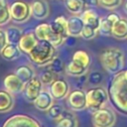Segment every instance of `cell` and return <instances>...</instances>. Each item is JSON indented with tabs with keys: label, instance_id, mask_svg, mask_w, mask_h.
I'll return each mask as SVG.
<instances>
[{
	"label": "cell",
	"instance_id": "cell-28",
	"mask_svg": "<svg viewBox=\"0 0 127 127\" xmlns=\"http://www.w3.org/2000/svg\"><path fill=\"white\" fill-rule=\"evenodd\" d=\"M11 20L9 5L6 0H0V26L8 24Z\"/></svg>",
	"mask_w": 127,
	"mask_h": 127
},
{
	"label": "cell",
	"instance_id": "cell-30",
	"mask_svg": "<svg viewBox=\"0 0 127 127\" xmlns=\"http://www.w3.org/2000/svg\"><path fill=\"white\" fill-rule=\"evenodd\" d=\"M40 79H41L43 85H51L57 79V73H55L53 70H51L49 68L41 73Z\"/></svg>",
	"mask_w": 127,
	"mask_h": 127
},
{
	"label": "cell",
	"instance_id": "cell-29",
	"mask_svg": "<svg viewBox=\"0 0 127 127\" xmlns=\"http://www.w3.org/2000/svg\"><path fill=\"white\" fill-rule=\"evenodd\" d=\"M64 107L62 106V105H60V104H53L49 109H48V116L52 119V120H55V121H58V120H60L62 117H63V115H64Z\"/></svg>",
	"mask_w": 127,
	"mask_h": 127
},
{
	"label": "cell",
	"instance_id": "cell-36",
	"mask_svg": "<svg viewBox=\"0 0 127 127\" xmlns=\"http://www.w3.org/2000/svg\"><path fill=\"white\" fill-rule=\"evenodd\" d=\"M106 18H107V19H108L110 22H112V23L114 24V23H115V22H116V21H117V20L120 18V16H119L117 13L111 12V13H109V14L106 16Z\"/></svg>",
	"mask_w": 127,
	"mask_h": 127
},
{
	"label": "cell",
	"instance_id": "cell-10",
	"mask_svg": "<svg viewBox=\"0 0 127 127\" xmlns=\"http://www.w3.org/2000/svg\"><path fill=\"white\" fill-rule=\"evenodd\" d=\"M67 104L72 111H82L86 109V92L82 89L72 90L67 95Z\"/></svg>",
	"mask_w": 127,
	"mask_h": 127
},
{
	"label": "cell",
	"instance_id": "cell-14",
	"mask_svg": "<svg viewBox=\"0 0 127 127\" xmlns=\"http://www.w3.org/2000/svg\"><path fill=\"white\" fill-rule=\"evenodd\" d=\"M31 5L32 16L37 20H44L50 14V6L46 0H33Z\"/></svg>",
	"mask_w": 127,
	"mask_h": 127
},
{
	"label": "cell",
	"instance_id": "cell-22",
	"mask_svg": "<svg viewBox=\"0 0 127 127\" xmlns=\"http://www.w3.org/2000/svg\"><path fill=\"white\" fill-rule=\"evenodd\" d=\"M14 106L13 94L6 89L0 90V113L9 112Z\"/></svg>",
	"mask_w": 127,
	"mask_h": 127
},
{
	"label": "cell",
	"instance_id": "cell-15",
	"mask_svg": "<svg viewBox=\"0 0 127 127\" xmlns=\"http://www.w3.org/2000/svg\"><path fill=\"white\" fill-rule=\"evenodd\" d=\"M84 22L78 15H72L67 18V35L70 37H80Z\"/></svg>",
	"mask_w": 127,
	"mask_h": 127
},
{
	"label": "cell",
	"instance_id": "cell-34",
	"mask_svg": "<svg viewBox=\"0 0 127 127\" xmlns=\"http://www.w3.org/2000/svg\"><path fill=\"white\" fill-rule=\"evenodd\" d=\"M121 2H122V0H99V4L102 7L109 9V10L117 8L121 4Z\"/></svg>",
	"mask_w": 127,
	"mask_h": 127
},
{
	"label": "cell",
	"instance_id": "cell-23",
	"mask_svg": "<svg viewBox=\"0 0 127 127\" xmlns=\"http://www.w3.org/2000/svg\"><path fill=\"white\" fill-rule=\"evenodd\" d=\"M52 29L54 32L67 38V18H65L64 16H59L56 19H54V21L52 23H50Z\"/></svg>",
	"mask_w": 127,
	"mask_h": 127
},
{
	"label": "cell",
	"instance_id": "cell-3",
	"mask_svg": "<svg viewBox=\"0 0 127 127\" xmlns=\"http://www.w3.org/2000/svg\"><path fill=\"white\" fill-rule=\"evenodd\" d=\"M32 63L39 66L48 65L57 56V48L50 42L39 40L35 48L28 54Z\"/></svg>",
	"mask_w": 127,
	"mask_h": 127
},
{
	"label": "cell",
	"instance_id": "cell-6",
	"mask_svg": "<svg viewBox=\"0 0 127 127\" xmlns=\"http://www.w3.org/2000/svg\"><path fill=\"white\" fill-rule=\"evenodd\" d=\"M34 33H35L36 37L38 38V40L48 41L52 45H54L56 48L62 46L66 39L65 37L54 32L51 25L48 23H41L38 26H36Z\"/></svg>",
	"mask_w": 127,
	"mask_h": 127
},
{
	"label": "cell",
	"instance_id": "cell-25",
	"mask_svg": "<svg viewBox=\"0 0 127 127\" xmlns=\"http://www.w3.org/2000/svg\"><path fill=\"white\" fill-rule=\"evenodd\" d=\"M6 33V38H7V42L9 44H16L18 45V43L20 42V39L23 36V31L22 29H20L19 27L16 26H10L5 30Z\"/></svg>",
	"mask_w": 127,
	"mask_h": 127
},
{
	"label": "cell",
	"instance_id": "cell-7",
	"mask_svg": "<svg viewBox=\"0 0 127 127\" xmlns=\"http://www.w3.org/2000/svg\"><path fill=\"white\" fill-rule=\"evenodd\" d=\"M9 10L11 15V20H13L15 23H19V24L25 23L32 16L31 5L22 0L14 1L9 6Z\"/></svg>",
	"mask_w": 127,
	"mask_h": 127
},
{
	"label": "cell",
	"instance_id": "cell-16",
	"mask_svg": "<svg viewBox=\"0 0 127 127\" xmlns=\"http://www.w3.org/2000/svg\"><path fill=\"white\" fill-rule=\"evenodd\" d=\"M38 38L36 37L34 32H26L23 34L22 38L20 39V42L18 43V46L22 53L28 55L37 45Z\"/></svg>",
	"mask_w": 127,
	"mask_h": 127
},
{
	"label": "cell",
	"instance_id": "cell-2",
	"mask_svg": "<svg viewBox=\"0 0 127 127\" xmlns=\"http://www.w3.org/2000/svg\"><path fill=\"white\" fill-rule=\"evenodd\" d=\"M100 63L103 69L111 75H114L125 66V56L120 49L107 48L100 54Z\"/></svg>",
	"mask_w": 127,
	"mask_h": 127
},
{
	"label": "cell",
	"instance_id": "cell-12",
	"mask_svg": "<svg viewBox=\"0 0 127 127\" xmlns=\"http://www.w3.org/2000/svg\"><path fill=\"white\" fill-rule=\"evenodd\" d=\"M50 93L52 94L53 98L56 100H62L67 97L69 93V85L66 80L57 78L51 85L49 89Z\"/></svg>",
	"mask_w": 127,
	"mask_h": 127
},
{
	"label": "cell",
	"instance_id": "cell-31",
	"mask_svg": "<svg viewBox=\"0 0 127 127\" xmlns=\"http://www.w3.org/2000/svg\"><path fill=\"white\" fill-rule=\"evenodd\" d=\"M48 66H49V68H50L51 70H53V71H54L55 73H57V74L62 73V72L64 70V68H65L64 62H63L59 57H56V58L48 64Z\"/></svg>",
	"mask_w": 127,
	"mask_h": 127
},
{
	"label": "cell",
	"instance_id": "cell-24",
	"mask_svg": "<svg viewBox=\"0 0 127 127\" xmlns=\"http://www.w3.org/2000/svg\"><path fill=\"white\" fill-rule=\"evenodd\" d=\"M78 121L76 116L70 111H64L63 117L57 121V127H77Z\"/></svg>",
	"mask_w": 127,
	"mask_h": 127
},
{
	"label": "cell",
	"instance_id": "cell-17",
	"mask_svg": "<svg viewBox=\"0 0 127 127\" xmlns=\"http://www.w3.org/2000/svg\"><path fill=\"white\" fill-rule=\"evenodd\" d=\"M33 103L38 110L48 111V109L54 104V98L50 93V91L42 90Z\"/></svg>",
	"mask_w": 127,
	"mask_h": 127
},
{
	"label": "cell",
	"instance_id": "cell-38",
	"mask_svg": "<svg viewBox=\"0 0 127 127\" xmlns=\"http://www.w3.org/2000/svg\"><path fill=\"white\" fill-rule=\"evenodd\" d=\"M124 11H125V13L127 14V0H126L125 3H124Z\"/></svg>",
	"mask_w": 127,
	"mask_h": 127
},
{
	"label": "cell",
	"instance_id": "cell-11",
	"mask_svg": "<svg viewBox=\"0 0 127 127\" xmlns=\"http://www.w3.org/2000/svg\"><path fill=\"white\" fill-rule=\"evenodd\" d=\"M42 90H43V83L40 77H37L35 75L32 79H30L28 82L25 83V87L23 90L24 97L26 100L33 103Z\"/></svg>",
	"mask_w": 127,
	"mask_h": 127
},
{
	"label": "cell",
	"instance_id": "cell-26",
	"mask_svg": "<svg viewBox=\"0 0 127 127\" xmlns=\"http://www.w3.org/2000/svg\"><path fill=\"white\" fill-rule=\"evenodd\" d=\"M15 73L26 83L35 76L34 68L29 64H22L15 69Z\"/></svg>",
	"mask_w": 127,
	"mask_h": 127
},
{
	"label": "cell",
	"instance_id": "cell-35",
	"mask_svg": "<svg viewBox=\"0 0 127 127\" xmlns=\"http://www.w3.org/2000/svg\"><path fill=\"white\" fill-rule=\"evenodd\" d=\"M8 44L7 42V38H6V33L5 30L0 29V53L3 50V48Z\"/></svg>",
	"mask_w": 127,
	"mask_h": 127
},
{
	"label": "cell",
	"instance_id": "cell-19",
	"mask_svg": "<svg viewBox=\"0 0 127 127\" xmlns=\"http://www.w3.org/2000/svg\"><path fill=\"white\" fill-rule=\"evenodd\" d=\"M79 16L81 17L82 21L84 22V25L91 26V27H93V28H95V29L98 30L100 17L96 13L95 10H93L91 8H86Z\"/></svg>",
	"mask_w": 127,
	"mask_h": 127
},
{
	"label": "cell",
	"instance_id": "cell-27",
	"mask_svg": "<svg viewBox=\"0 0 127 127\" xmlns=\"http://www.w3.org/2000/svg\"><path fill=\"white\" fill-rule=\"evenodd\" d=\"M112 26L113 23L110 22L106 17H100L99 26H98V33L105 37L112 36Z\"/></svg>",
	"mask_w": 127,
	"mask_h": 127
},
{
	"label": "cell",
	"instance_id": "cell-33",
	"mask_svg": "<svg viewBox=\"0 0 127 127\" xmlns=\"http://www.w3.org/2000/svg\"><path fill=\"white\" fill-rule=\"evenodd\" d=\"M102 78H103V75L100 71H91L89 74H88V77H87V80L88 82L91 84V85H98L101 81H102Z\"/></svg>",
	"mask_w": 127,
	"mask_h": 127
},
{
	"label": "cell",
	"instance_id": "cell-18",
	"mask_svg": "<svg viewBox=\"0 0 127 127\" xmlns=\"http://www.w3.org/2000/svg\"><path fill=\"white\" fill-rule=\"evenodd\" d=\"M112 37L117 40L127 39V18L120 17L112 26Z\"/></svg>",
	"mask_w": 127,
	"mask_h": 127
},
{
	"label": "cell",
	"instance_id": "cell-8",
	"mask_svg": "<svg viewBox=\"0 0 127 127\" xmlns=\"http://www.w3.org/2000/svg\"><path fill=\"white\" fill-rule=\"evenodd\" d=\"M91 121L94 127H113L116 122V115L110 108L102 107L92 112Z\"/></svg>",
	"mask_w": 127,
	"mask_h": 127
},
{
	"label": "cell",
	"instance_id": "cell-20",
	"mask_svg": "<svg viewBox=\"0 0 127 127\" xmlns=\"http://www.w3.org/2000/svg\"><path fill=\"white\" fill-rule=\"evenodd\" d=\"M1 57L6 61H15L19 59L22 55V52L18 45L16 44H7L0 53Z\"/></svg>",
	"mask_w": 127,
	"mask_h": 127
},
{
	"label": "cell",
	"instance_id": "cell-5",
	"mask_svg": "<svg viewBox=\"0 0 127 127\" xmlns=\"http://www.w3.org/2000/svg\"><path fill=\"white\" fill-rule=\"evenodd\" d=\"M109 99L108 91L99 86L92 87L87 90L86 92V105L87 109H89L91 112L104 107V105L107 103Z\"/></svg>",
	"mask_w": 127,
	"mask_h": 127
},
{
	"label": "cell",
	"instance_id": "cell-1",
	"mask_svg": "<svg viewBox=\"0 0 127 127\" xmlns=\"http://www.w3.org/2000/svg\"><path fill=\"white\" fill-rule=\"evenodd\" d=\"M108 95L113 107L127 115V69L113 75L108 85Z\"/></svg>",
	"mask_w": 127,
	"mask_h": 127
},
{
	"label": "cell",
	"instance_id": "cell-32",
	"mask_svg": "<svg viewBox=\"0 0 127 127\" xmlns=\"http://www.w3.org/2000/svg\"><path fill=\"white\" fill-rule=\"evenodd\" d=\"M97 33H98V30H97V29H95V28H93V27H91V26H88V25H84L80 37L83 38L84 40L89 41V40L94 39V38L96 37Z\"/></svg>",
	"mask_w": 127,
	"mask_h": 127
},
{
	"label": "cell",
	"instance_id": "cell-9",
	"mask_svg": "<svg viewBox=\"0 0 127 127\" xmlns=\"http://www.w3.org/2000/svg\"><path fill=\"white\" fill-rule=\"evenodd\" d=\"M2 127H43L34 117L27 114H15L6 119Z\"/></svg>",
	"mask_w": 127,
	"mask_h": 127
},
{
	"label": "cell",
	"instance_id": "cell-13",
	"mask_svg": "<svg viewBox=\"0 0 127 127\" xmlns=\"http://www.w3.org/2000/svg\"><path fill=\"white\" fill-rule=\"evenodd\" d=\"M3 83L5 89L12 94H18L20 92H23L25 87V82L15 72L6 75Z\"/></svg>",
	"mask_w": 127,
	"mask_h": 127
},
{
	"label": "cell",
	"instance_id": "cell-37",
	"mask_svg": "<svg viewBox=\"0 0 127 127\" xmlns=\"http://www.w3.org/2000/svg\"><path fill=\"white\" fill-rule=\"evenodd\" d=\"M87 7H96L99 5V0H86Z\"/></svg>",
	"mask_w": 127,
	"mask_h": 127
},
{
	"label": "cell",
	"instance_id": "cell-4",
	"mask_svg": "<svg viewBox=\"0 0 127 127\" xmlns=\"http://www.w3.org/2000/svg\"><path fill=\"white\" fill-rule=\"evenodd\" d=\"M90 64L91 58L89 54L85 51L78 50L73 54L70 63L66 65V73L71 76H82L88 70Z\"/></svg>",
	"mask_w": 127,
	"mask_h": 127
},
{
	"label": "cell",
	"instance_id": "cell-21",
	"mask_svg": "<svg viewBox=\"0 0 127 127\" xmlns=\"http://www.w3.org/2000/svg\"><path fill=\"white\" fill-rule=\"evenodd\" d=\"M64 6L68 12L73 15H80L86 8V0H64Z\"/></svg>",
	"mask_w": 127,
	"mask_h": 127
}]
</instances>
